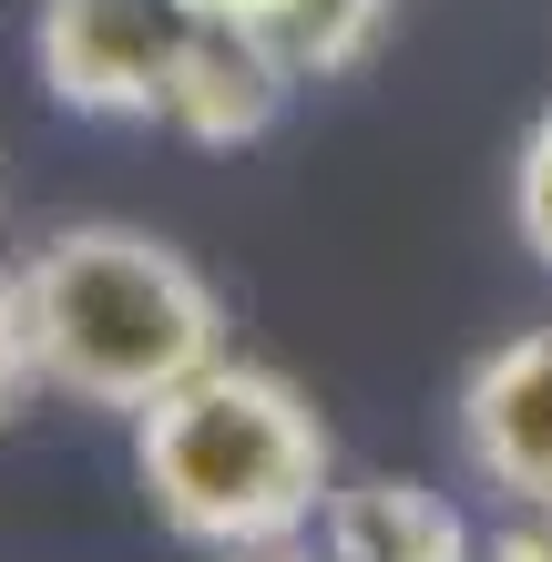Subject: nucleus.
<instances>
[{
	"label": "nucleus",
	"mask_w": 552,
	"mask_h": 562,
	"mask_svg": "<svg viewBox=\"0 0 552 562\" xmlns=\"http://www.w3.org/2000/svg\"><path fill=\"white\" fill-rule=\"evenodd\" d=\"M379 42H388V0H297L286 31H277V52H286V72H297V82L359 72Z\"/></svg>",
	"instance_id": "7"
},
{
	"label": "nucleus",
	"mask_w": 552,
	"mask_h": 562,
	"mask_svg": "<svg viewBox=\"0 0 552 562\" xmlns=\"http://www.w3.org/2000/svg\"><path fill=\"white\" fill-rule=\"evenodd\" d=\"M317 552L328 562H481L461 502L430 481H338L317 512Z\"/></svg>",
	"instance_id": "6"
},
{
	"label": "nucleus",
	"mask_w": 552,
	"mask_h": 562,
	"mask_svg": "<svg viewBox=\"0 0 552 562\" xmlns=\"http://www.w3.org/2000/svg\"><path fill=\"white\" fill-rule=\"evenodd\" d=\"M286 52L267 31H225V21H184L174 82H165V123L184 144H256L286 103Z\"/></svg>",
	"instance_id": "5"
},
{
	"label": "nucleus",
	"mask_w": 552,
	"mask_h": 562,
	"mask_svg": "<svg viewBox=\"0 0 552 562\" xmlns=\"http://www.w3.org/2000/svg\"><path fill=\"white\" fill-rule=\"evenodd\" d=\"M461 460L511 512H552V327L481 348L461 379Z\"/></svg>",
	"instance_id": "4"
},
{
	"label": "nucleus",
	"mask_w": 552,
	"mask_h": 562,
	"mask_svg": "<svg viewBox=\"0 0 552 562\" xmlns=\"http://www.w3.org/2000/svg\"><path fill=\"white\" fill-rule=\"evenodd\" d=\"M21 307H31V358L42 389L72 409L144 419L165 389L225 358V307L215 277L154 225H61L21 256Z\"/></svg>",
	"instance_id": "2"
},
{
	"label": "nucleus",
	"mask_w": 552,
	"mask_h": 562,
	"mask_svg": "<svg viewBox=\"0 0 552 562\" xmlns=\"http://www.w3.org/2000/svg\"><path fill=\"white\" fill-rule=\"evenodd\" d=\"M215 562H328V552H307V542H256V552H215Z\"/></svg>",
	"instance_id": "12"
},
{
	"label": "nucleus",
	"mask_w": 552,
	"mask_h": 562,
	"mask_svg": "<svg viewBox=\"0 0 552 562\" xmlns=\"http://www.w3.org/2000/svg\"><path fill=\"white\" fill-rule=\"evenodd\" d=\"M511 236H522L532 267L552 277V103H542V123L522 134V154H511Z\"/></svg>",
	"instance_id": "8"
},
{
	"label": "nucleus",
	"mask_w": 552,
	"mask_h": 562,
	"mask_svg": "<svg viewBox=\"0 0 552 562\" xmlns=\"http://www.w3.org/2000/svg\"><path fill=\"white\" fill-rule=\"evenodd\" d=\"M134 481L174 542L205 552L307 542V521L338 491V440L286 369L215 358L134 419Z\"/></svg>",
	"instance_id": "1"
},
{
	"label": "nucleus",
	"mask_w": 552,
	"mask_h": 562,
	"mask_svg": "<svg viewBox=\"0 0 552 562\" xmlns=\"http://www.w3.org/2000/svg\"><path fill=\"white\" fill-rule=\"evenodd\" d=\"M174 11H184V21H225V31H267V42H277L297 0H174Z\"/></svg>",
	"instance_id": "10"
},
{
	"label": "nucleus",
	"mask_w": 552,
	"mask_h": 562,
	"mask_svg": "<svg viewBox=\"0 0 552 562\" xmlns=\"http://www.w3.org/2000/svg\"><path fill=\"white\" fill-rule=\"evenodd\" d=\"M481 562H552V512H532V521H511V532H492V542H481Z\"/></svg>",
	"instance_id": "11"
},
{
	"label": "nucleus",
	"mask_w": 552,
	"mask_h": 562,
	"mask_svg": "<svg viewBox=\"0 0 552 562\" xmlns=\"http://www.w3.org/2000/svg\"><path fill=\"white\" fill-rule=\"evenodd\" d=\"M31 389H42V358H31V307H21V267L0 277V419H11Z\"/></svg>",
	"instance_id": "9"
},
{
	"label": "nucleus",
	"mask_w": 552,
	"mask_h": 562,
	"mask_svg": "<svg viewBox=\"0 0 552 562\" xmlns=\"http://www.w3.org/2000/svg\"><path fill=\"white\" fill-rule=\"evenodd\" d=\"M174 52H184L174 0H42V21H31L42 92L92 123H165Z\"/></svg>",
	"instance_id": "3"
}]
</instances>
